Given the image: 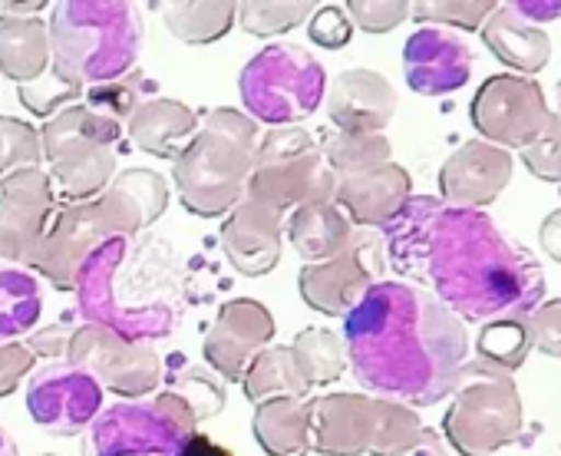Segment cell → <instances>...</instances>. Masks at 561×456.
Wrapping results in <instances>:
<instances>
[{"instance_id": "cell-1", "label": "cell", "mask_w": 561, "mask_h": 456, "mask_svg": "<svg viewBox=\"0 0 561 456\" xmlns=\"http://www.w3.org/2000/svg\"><path fill=\"white\" fill-rule=\"evenodd\" d=\"M383 249L400 275L420 278L459 321L531 315L545 298L538 259L512 242L479 208H453L433 195H410L387 221Z\"/></svg>"}, {"instance_id": "cell-2", "label": "cell", "mask_w": 561, "mask_h": 456, "mask_svg": "<svg viewBox=\"0 0 561 456\" xmlns=\"http://www.w3.org/2000/svg\"><path fill=\"white\" fill-rule=\"evenodd\" d=\"M347 364L374 397L433 407L453 394L469 354L466 324L426 288L377 282L344 328Z\"/></svg>"}, {"instance_id": "cell-3", "label": "cell", "mask_w": 561, "mask_h": 456, "mask_svg": "<svg viewBox=\"0 0 561 456\" xmlns=\"http://www.w3.org/2000/svg\"><path fill=\"white\" fill-rule=\"evenodd\" d=\"M159 249V242L142 249L136 239H103L93 249L77 282V301L87 324L142 344L172 334V262L162 265Z\"/></svg>"}, {"instance_id": "cell-4", "label": "cell", "mask_w": 561, "mask_h": 456, "mask_svg": "<svg viewBox=\"0 0 561 456\" xmlns=\"http://www.w3.org/2000/svg\"><path fill=\"white\" fill-rule=\"evenodd\" d=\"M47 34L50 73L77 93L123 80L142 50V18L129 0H67Z\"/></svg>"}, {"instance_id": "cell-5", "label": "cell", "mask_w": 561, "mask_h": 456, "mask_svg": "<svg viewBox=\"0 0 561 456\" xmlns=\"http://www.w3.org/2000/svg\"><path fill=\"white\" fill-rule=\"evenodd\" d=\"M257 139V123L248 113L231 106L205 113L188 146L172 162L182 205L198 218L228 215L244 198Z\"/></svg>"}, {"instance_id": "cell-6", "label": "cell", "mask_w": 561, "mask_h": 456, "mask_svg": "<svg viewBox=\"0 0 561 456\" xmlns=\"http://www.w3.org/2000/svg\"><path fill=\"white\" fill-rule=\"evenodd\" d=\"M311 449L321 456H397L423 420L413 407L370 394H328L308 400Z\"/></svg>"}, {"instance_id": "cell-7", "label": "cell", "mask_w": 561, "mask_h": 456, "mask_svg": "<svg viewBox=\"0 0 561 456\" xmlns=\"http://www.w3.org/2000/svg\"><path fill=\"white\" fill-rule=\"evenodd\" d=\"M453 403L443 417V440L462 456H492L522 433V397L512 374L485 364L466 361L459 367Z\"/></svg>"}, {"instance_id": "cell-8", "label": "cell", "mask_w": 561, "mask_h": 456, "mask_svg": "<svg viewBox=\"0 0 561 456\" xmlns=\"http://www.w3.org/2000/svg\"><path fill=\"white\" fill-rule=\"evenodd\" d=\"M119 133V123L96 116L83 103H73L44 123L41 146L50 166L47 175L67 205L93 202L113 182Z\"/></svg>"}, {"instance_id": "cell-9", "label": "cell", "mask_w": 561, "mask_h": 456, "mask_svg": "<svg viewBox=\"0 0 561 456\" xmlns=\"http://www.w3.org/2000/svg\"><path fill=\"white\" fill-rule=\"evenodd\" d=\"M238 90L244 113L254 123H267L271 129L298 126L314 116L328 96V73L311 50L280 41L267 44L244 64Z\"/></svg>"}, {"instance_id": "cell-10", "label": "cell", "mask_w": 561, "mask_h": 456, "mask_svg": "<svg viewBox=\"0 0 561 456\" xmlns=\"http://www.w3.org/2000/svg\"><path fill=\"white\" fill-rule=\"evenodd\" d=\"M334 182L324 149L301 126H277L257 139L244 198L285 215L298 205L334 202Z\"/></svg>"}, {"instance_id": "cell-11", "label": "cell", "mask_w": 561, "mask_h": 456, "mask_svg": "<svg viewBox=\"0 0 561 456\" xmlns=\"http://www.w3.org/2000/svg\"><path fill=\"white\" fill-rule=\"evenodd\" d=\"M387 272V249L374 228H354L351 242L328 262L305 265L298 275V292L311 311L328 318H347L357 301Z\"/></svg>"}, {"instance_id": "cell-12", "label": "cell", "mask_w": 561, "mask_h": 456, "mask_svg": "<svg viewBox=\"0 0 561 456\" xmlns=\"http://www.w3.org/2000/svg\"><path fill=\"white\" fill-rule=\"evenodd\" d=\"M67 361L87 371L103 390L119 397H146L162 384V361L142 341H126L106 328L80 324L70 338Z\"/></svg>"}, {"instance_id": "cell-13", "label": "cell", "mask_w": 561, "mask_h": 456, "mask_svg": "<svg viewBox=\"0 0 561 456\" xmlns=\"http://www.w3.org/2000/svg\"><path fill=\"white\" fill-rule=\"evenodd\" d=\"M548 116L545 90L518 73L489 77L469 103V119L482 142L499 149H525L541 133Z\"/></svg>"}, {"instance_id": "cell-14", "label": "cell", "mask_w": 561, "mask_h": 456, "mask_svg": "<svg viewBox=\"0 0 561 456\" xmlns=\"http://www.w3.org/2000/svg\"><path fill=\"white\" fill-rule=\"evenodd\" d=\"M54 212L57 192L44 169H18L0 179V269H31Z\"/></svg>"}, {"instance_id": "cell-15", "label": "cell", "mask_w": 561, "mask_h": 456, "mask_svg": "<svg viewBox=\"0 0 561 456\" xmlns=\"http://www.w3.org/2000/svg\"><path fill=\"white\" fill-rule=\"evenodd\" d=\"M192 430L169 420L156 403H116L87 426L83 456H182Z\"/></svg>"}, {"instance_id": "cell-16", "label": "cell", "mask_w": 561, "mask_h": 456, "mask_svg": "<svg viewBox=\"0 0 561 456\" xmlns=\"http://www.w3.org/2000/svg\"><path fill=\"white\" fill-rule=\"evenodd\" d=\"M103 407V387L70 361L41 367L27 384V413L50 436L83 433Z\"/></svg>"}, {"instance_id": "cell-17", "label": "cell", "mask_w": 561, "mask_h": 456, "mask_svg": "<svg viewBox=\"0 0 561 456\" xmlns=\"http://www.w3.org/2000/svg\"><path fill=\"white\" fill-rule=\"evenodd\" d=\"M271 338H274L271 311L254 298H234L218 308L215 324L202 341V354L208 371H215L221 380H241L254 354L264 351Z\"/></svg>"}, {"instance_id": "cell-18", "label": "cell", "mask_w": 561, "mask_h": 456, "mask_svg": "<svg viewBox=\"0 0 561 456\" xmlns=\"http://www.w3.org/2000/svg\"><path fill=\"white\" fill-rule=\"evenodd\" d=\"M103 239H136L169 208V182L146 166L123 169L90 202Z\"/></svg>"}, {"instance_id": "cell-19", "label": "cell", "mask_w": 561, "mask_h": 456, "mask_svg": "<svg viewBox=\"0 0 561 456\" xmlns=\"http://www.w3.org/2000/svg\"><path fill=\"white\" fill-rule=\"evenodd\" d=\"M100 242H103V232L93 218L90 202L64 205L50 215V225L31 262V272L47 278L57 292H77L80 269L87 265V259L93 255Z\"/></svg>"}, {"instance_id": "cell-20", "label": "cell", "mask_w": 561, "mask_h": 456, "mask_svg": "<svg viewBox=\"0 0 561 456\" xmlns=\"http://www.w3.org/2000/svg\"><path fill=\"white\" fill-rule=\"evenodd\" d=\"M403 77L420 96H446L469 83L472 50L446 27H420L403 47Z\"/></svg>"}, {"instance_id": "cell-21", "label": "cell", "mask_w": 561, "mask_h": 456, "mask_svg": "<svg viewBox=\"0 0 561 456\" xmlns=\"http://www.w3.org/2000/svg\"><path fill=\"white\" fill-rule=\"evenodd\" d=\"M512 152L472 139L459 146L439 169V202L453 208L492 205L512 179Z\"/></svg>"}, {"instance_id": "cell-22", "label": "cell", "mask_w": 561, "mask_h": 456, "mask_svg": "<svg viewBox=\"0 0 561 456\" xmlns=\"http://www.w3.org/2000/svg\"><path fill=\"white\" fill-rule=\"evenodd\" d=\"M413 195V179L400 162H377L337 175L334 202L357 228H380L400 215Z\"/></svg>"}, {"instance_id": "cell-23", "label": "cell", "mask_w": 561, "mask_h": 456, "mask_svg": "<svg viewBox=\"0 0 561 456\" xmlns=\"http://www.w3.org/2000/svg\"><path fill=\"white\" fill-rule=\"evenodd\" d=\"M280 239L285 215L254 198H241L221 221V252L248 278H261L280 262Z\"/></svg>"}, {"instance_id": "cell-24", "label": "cell", "mask_w": 561, "mask_h": 456, "mask_svg": "<svg viewBox=\"0 0 561 456\" xmlns=\"http://www.w3.org/2000/svg\"><path fill=\"white\" fill-rule=\"evenodd\" d=\"M397 113V90L377 70H344L328 87V116L337 133H383Z\"/></svg>"}, {"instance_id": "cell-25", "label": "cell", "mask_w": 561, "mask_h": 456, "mask_svg": "<svg viewBox=\"0 0 561 456\" xmlns=\"http://www.w3.org/2000/svg\"><path fill=\"white\" fill-rule=\"evenodd\" d=\"M195 129H198V116L185 103L165 96L142 100L129 116V139L136 142V149L156 159L175 162V156L188 146Z\"/></svg>"}, {"instance_id": "cell-26", "label": "cell", "mask_w": 561, "mask_h": 456, "mask_svg": "<svg viewBox=\"0 0 561 456\" xmlns=\"http://www.w3.org/2000/svg\"><path fill=\"white\" fill-rule=\"evenodd\" d=\"M354 221L341 212L337 202H311V205H298L291 208V215L285 218V236L291 242V249L308 262H328L334 259L354 236Z\"/></svg>"}, {"instance_id": "cell-27", "label": "cell", "mask_w": 561, "mask_h": 456, "mask_svg": "<svg viewBox=\"0 0 561 456\" xmlns=\"http://www.w3.org/2000/svg\"><path fill=\"white\" fill-rule=\"evenodd\" d=\"M50 70L47 21L0 14V73L14 83H34Z\"/></svg>"}, {"instance_id": "cell-28", "label": "cell", "mask_w": 561, "mask_h": 456, "mask_svg": "<svg viewBox=\"0 0 561 456\" xmlns=\"http://www.w3.org/2000/svg\"><path fill=\"white\" fill-rule=\"evenodd\" d=\"M482 44L518 77L545 70L551 57V41L541 27L522 21L508 8H495V14L482 24Z\"/></svg>"}, {"instance_id": "cell-29", "label": "cell", "mask_w": 561, "mask_h": 456, "mask_svg": "<svg viewBox=\"0 0 561 456\" xmlns=\"http://www.w3.org/2000/svg\"><path fill=\"white\" fill-rule=\"evenodd\" d=\"M254 440L267 456H308L311 449V420L308 403L295 397L264 400L251 420Z\"/></svg>"}, {"instance_id": "cell-30", "label": "cell", "mask_w": 561, "mask_h": 456, "mask_svg": "<svg viewBox=\"0 0 561 456\" xmlns=\"http://www.w3.org/2000/svg\"><path fill=\"white\" fill-rule=\"evenodd\" d=\"M169 34L188 47H205L221 41L238 18L234 0H165L159 4Z\"/></svg>"}, {"instance_id": "cell-31", "label": "cell", "mask_w": 561, "mask_h": 456, "mask_svg": "<svg viewBox=\"0 0 561 456\" xmlns=\"http://www.w3.org/2000/svg\"><path fill=\"white\" fill-rule=\"evenodd\" d=\"M241 387H244V397L251 403L280 400V397L305 400L311 390L308 380L301 377L298 364H295L291 347H280V344H267L264 351L254 354V361L241 374Z\"/></svg>"}, {"instance_id": "cell-32", "label": "cell", "mask_w": 561, "mask_h": 456, "mask_svg": "<svg viewBox=\"0 0 561 456\" xmlns=\"http://www.w3.org/2000/svg\"><path fill=\"white\" fill-rule=\"evenodd\" d=\"M44 315L41 278L31 269H0V344H14Z\"/></svg>"}, {"instance_id": "cell-33", "label": "cell", "mask_w": 561, "mask_h": 456, "mask_svg": "<svg viewBox=\"0 0 561 456\" xmlns=\"http://www.w3.org/2000/svg\"><path fill=\"white\" fill-rule=\"evenodd\" d=\"M291 354H295V364H298L301 377L308 380V387H328L347 367L344 338L328 328H305L295 338Z\"/></svg>"}, {"instance_id": "cell-34", "label": "cell", "mask_w": 561, "mask_h": 456, "mask_svg": "<svg viewBox=\"0 0 561 456\" xmlns=\"http://www.w3.org/2000/svg\"><path fill=\"white\" fill-rule=\"evenodd\" d=\"M531 351V328H528V315H512V318H495L485 321L476 341V354L479 361L515 374L525 357Z\"/></svg>"}, {"instance_id": "cell-35", "label": "cell", "mask_w": 561, "mask_h": 456, "mask_svg": "<svg viewBox=\"0 0 561 456\" xmlns=\"http://www.w3.org/2000/svg\"><path fill=\"white\" fill-rule=\"evenodd\" d=\"M314 11L318 4H311V0H244V4H238L234 21H241L251 37H280L305 24Z\"/></svg>"}, {"instance_id": "cell-36", "label": "cell", "mask_w": 561, "mask_h": 456, "mask_svg": "<svg viewBox=\"0 0 561 456\" xmlns=\"http://www.w3.org/2000/svg\"><path fill=\"white\" fill-rule=\"evenodd\" d=\"M165 390L188 410L195 426L205 423L208 417H218L221 407H225V384H221V377L215 371H205V367L179 371Z\"/></svg>"}, {"instance_id": "cell-37", "label": "cell", "mask_w": 561, "mask_h": 456, "mask_svg": "<svg viewBox=\"0 0 561 456\" xmlns=\"http://www.w3.org/2000/svg\"><path fill=\"white\" fill-rule=\"evenodd\" d=\"M390 156H393V146L383 133H334L324 146V159L334 169V175L390 162Z\"/></svg>"}, {"instance_id": "cell-38", "label": "cell", "mask_w": 561, "mask_h": 456, "mask_svg": "<svg viewBox=\"0 0 561 456\" xmlns=\"http://www.w3.org/2000/svg\"><path fill=\"white\" fill-rule=\"evenodd\" d=\"M499 4L492 0H416L410 4V18L430 27H456V31H479Z\"/></svg>"}, {"instance_id": "cell-39", "label": "cell", "mask_w": 561, "mask_h": 456, "mask_svg": "<svg viewBox=\"0 0 561 456\" xmlns=\"http://www.w3.org/2000/svg\"><path fill=\"white\" fill-rule=\"evenodd\" d=\"M41 129L18 116H0V175L18 169H41Z\"/></svg>"}, {"instance_id": "cell-40", "label": "cell", "mask_w": 561, "mask_h": 456, "mask_svg": "<svg viewBox=\"0 0 561 456\" xmlns=\"http://www.w3.org/2000/svg\"><path fill=\"white\" fill-rule=\"evenodd\" d=\"M525 169L541 182H561V116H548L541 133L522 149Z\"/></svg>"}, {"instance_id": "cell-41", "label": "cell", "mask_w": 561, "mask_h": 456, "mask_svg": "<svg viewBox=\"0 0 561 456\" xmlns=\"http://www.w3.org/2000/svg\"><path fill=\"white\" fill-rule=\"evenodd\" d=\"M344 11L354 27L367 34H390L410 18V0H351Z\"/></svg>"}, {"instance_id": "cell-42", "label": "cell", "mask_w": 561, "mask_h": 456, "mask_svg": "<svg viewBox=\"0 0 561 456\" xmlns=\"http://www.w3.org/2000/svg\"><path fill=\"white\" fill-rule=\"evenodd\" d=\"M18 96H21V103H24L34 116H47V119H50L54 113L73 106L77 100H83V93H77V90H70L67 83H60L50 70H47L41 80L24 83V87L18 90Z\"/></svg>"}, {"instance_id": "cell-43", "label": "cell", "mask_w": 561, "mask_h": 456, "mask_svg": "<svg viewBox=\"0 0 561 456\" xmlns=\"http://www.w3.org/2000/svg\"><path fill=\"white\" fill-rule=\"evenodd\" d=\"M83 96H87V100H83V106H90L96 116L113 119V123H119V126H123V119H129V116H133V110L142 103V100H139V93H136V83H129V80H116V83L90 87Z\"/></svg>"}, {"instance_id": "cell-44", "label": "cell", "mask_w": 561, "mask_h": 456, "mask_svg": "<svg viewBox=\"0 0 561 456\" xmlns=\"http://www.w3.org/2000/svg\"><path fill=\"white\" fill-rule=\"evenodd\" d=\"M311 41L328 47V50H341V47H347L354 41V21L337 4L318 8L311 14Z\"/></svg>"}, {"instance_id": "cell-45", "label": "cell", "mask_w": 561, "mask_h": 456, "mask_svg": "<svg viewBox=\"0 0 561 456\" xmlns=\"http://www.w3.org/2000/svg\"><path fill=\"white\" fill-rule=\"evenodd\" d=\"M528 328H531V347H538L548 357H561V298L541 301L528 315Z\"/></svg>"}, {"instance_id": "cell-46", "label": "cell", "mask_w": 561, "mask_h": 456, "mask_svg": "<svg viewBox=\"0 0 561 456\" xmlns=\"http://www.w3.org/2000/svg\"><path fill=\"white\" fill-rule=\"evenodd\" d=\"M34 351L21 341L14 344H0V397H11L21 380L34 371Z\"/></svg>"}, {"instance_id": "cell-47", "label": "cell", "mask_w": 561, "mask_h": 456, "mask_svg": "<svg viewBox=\"0 0 561 456\" xmlns=\"http://www.w3.org/2000/svg\"><path fill=\"white\" fill-rule=\"evenodd\" d=\"M73 331H77V328H70V324H64V321H54V324H47V328L31 331V344H27V347L34 351V357H50V361L67 357V347H70Z\"/></svg>"}, {"instance_id": "cell-48", "label": "cell", "mask_w": 561, "mask_h": 456, "mask_svg": "<svg viewBox=\"0 0 561 456\" xmlns=\"http://www.w3.org/2000/svg\"><path fill=\"white\" fill-rule=\"evenodd\" d=\"M512 14H518L522 21L528 24H541V21H554L561 18V0H512V4H505Z\"/></svg>"}, {"instance_id": "cell-49", "label": "cell", "mask_w": 561, "mask_h": 456, "mask_svg": "<svg viewBox=\"0 0 561 456\" xmlns=\"http://www.w3.org/2000/svg\"><path fill=\"white\" fill-rule=\"evenodd\" d=\"M538 246L545 249L548 259H554L561 265V208L548 212L538 225Z\"/></svg>"}, {"instance_id": "cell-50", "label": "cell", "mask_w": 561, "mask_h": 456, "mask_svg": "<svg viewBox=\"0 0 561 456\" xmlns=\"http://www.w3.org/2000/svg\"><path fill=\"white\" fill-rule=\"evenodd\" d=\"M397 456H449V446H446V440H443L439 430L423 426V430L416 433V440H413L407 449H400Z\"/></svg>"}, {"instance_id": "cell-51", "label": "cell", "mask_w": 561, "mask_h": 456, "mask_svg": "<svg viewBox=\"0 0 561 456\" xmlns=\"http://www.w3.org/2000/svg\"><path fill=\"white\" fill-rule=\"evenodd\" d=\"M182 456H234L225 443H218V440H211V436H205V433H192L185 443H182Z\"/></svg>"}, {"instance_id": "cell-52", "label": "cell", "mask_w": 561, "mask_h": 456, "mask_svg": "<svg viewBox=\"0 0 561 456\" xmlns=\"http://www.w3.org/2000/svg\"><path fill=\"white\" fill-rule=\"evenodd\" d=\"M0 456H21L18 453V443L11 440V433L4 426H0Z\"/></svg>"}, {"instance_id": "cell-53", "label": "cell", "mask_w": 561, "mask_h": 456, "mask_svg": "<svg viewBox=\"0 0 561 456\" xmlns=\"http://www.w3.org/2000/svg\"><path fill=\"white\" fill-rule=\"evenodd\" d=\"M558 110H561V80H558ZM561 116V113H558Z\"/></svg>"}, {"instance_id": "cell-54", "label": "cell", "mask_w": 561, "mask_h": 456, "mask_svg": "<svg viewBox=\"0 0 561 456\" xmlns=\"http://www.w3.org/2000/svg\"><path fill=\"white\" fill-rule=\"evenodd\" d=\"M44 456H57V453H44Z\"/></svg>"}]
</instances>
